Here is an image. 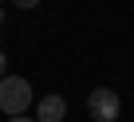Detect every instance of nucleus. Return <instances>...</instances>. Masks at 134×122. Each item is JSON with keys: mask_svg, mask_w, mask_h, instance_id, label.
Wrapping results in <instances>:
<instances>
[{"mask_svg": "<svg viewBox=\"0 0 134 122\" xmlns=\"http://www.w3.org/2000/svg\"><path fill=\"white\" fill-rule=\"evenodd\" d=\"M32 83L24 79V75H4L0 79V110H4L8 118H16V114H24L28 106H32Z\"/></svg>", "mask_w": 134, "mask_h": 122, "instance_id": "1", "label": "nucleus"}, {"mask_svg": "<svg viewBox=\"0 0 134 122\" xmlns=\"http://www.w3.org/2000/svg\"><path fill=\"white\" fill-rule=\"evenodd\" d=\"M118 110H122V102H118V95H114L110 87H95V91L87 95V114H91L95 122H114Z\"/></svg>", "mask_w": 134, "mask_h": 122, "instance_id": "2", "label": "nucleus"}, {"mask_svg": "<svg viewBox=\"0 0 134 122\" xmlns=\"http://www.w3.org/2000/svg\"><path fill=\"white\" fill-rule=\"evenodd\" d=\"M67 118V98L63 95H43L36 102V122H63Z\"/></svg>", "mask_w": 134, "mask_h": 122, "instance_id": "3", "label": "nucleus"}, {"mask_svg": "<svg viewBox=\"0 0 134 122\" xmlns=\"http://www.w3.org/2000/svg\"><path fill=\"white\" fill-rule=\"evenodd\" d=\"M4 75H8V55L0 51V79H4Z\"/></svg>", "mask_w": 134, "mask_h": 122, "instance_id": "4", "label": "nucleus"}, {"mask_svg": "<svg viewBox=\"0 0 134 122\" xmlns=\"http://www.w3.org/2000/svg\"><path fill=\"white\" fill-rule=\"evenodd\" d=\"M16 4H20V8H36V4H40V0H16Z\"/></svg>", "mask_w": 134, "mask_h": 122, "instance_id": "5", "label": "nucleus"}, {"mask_svg": "<svg viewBox=\"0 0 134 122\" xmlns=\"http://www.w3.org/2000/svg\"><path fill=\"white\" fill-rule=\"evenodd\" d=\"M8 122H36V118H28V114H16V118H8Z\"/></svg>", "mask_w": 134, "mask_h": 122, "instance_id": "6", "label": "nucleus"}, {"mask_svg": "<svg viewBox=\"0 0 134 122\" xmlns=\"http://www.w3.org/2000/svg\"><path fill=\"white\" fill-rule=\"evenodd\" d=\"M0 24H4V8H0Z\"/></svg>", "mask_w": 134, "mask_h": 122, "instance_id": "7", "label": "nucleus"}]
</instances>
